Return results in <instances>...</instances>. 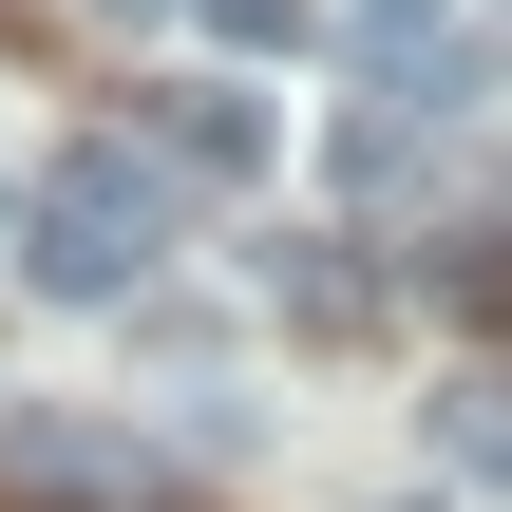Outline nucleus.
Here are the masks:
<instances>
[{
  "instance_id": "obj_2",
  "label": "nucleus",
  "mask_w": 512,
  "mask_h": 512,
  "mask_svg": "<svg viewBox=\"0 0 512 512\" xmlns=\"http://www.w3.org/2000/svg\"><path fill=\"white\" fill-rule=\"evenodd\" d=\"M152 133H171V171H266V95H228V76H190Z\"/></svg>"
},
{
  "instance_id": "obj_4",
  "label": "nucleus",
  "mask_w": 512,
  "mask_h": 512,
  "mask_svg": "<svg viewBox=\"0 0 512 512\" xmlns=\"http://www.w3.org/2000/svg\"><path fill=\"white\" fill-rule=\"evenodd\" d=\"M380 19H418V0H380Z\"/></svg>"
},
{
  "instance_id": "obj_1",
  "label": "nucleus",
  "mask_w": 512,
  "mask_h": 512,
  "mask_svg": "<svg viewBox=\"0 0 512 512\" xmlns=\"http://www.w3.org/2000/svg\"><path fill=\"white\" fill-rule=\"evenodd\" d=\"M152 247H171V171L152 152H57L38 171V209H19V266L57 285V304H114V285H152Z\"/></svg>"
},
{
  "instance_id": "obj_3",
  "label": "nucleus",
  "mask_w": 512,
  "mask_h": 512,
  "mask_svg": "<svg viewBox=\"0 0 512 512\" xmlns=\"http://www.w3.org/2000/svg\"><path fill=\"white\" fill-rule=\"evenodd\" d=\"M437 437H456V475H494V494H512V380H456Z\"/></svg>"
}]
</instances>
